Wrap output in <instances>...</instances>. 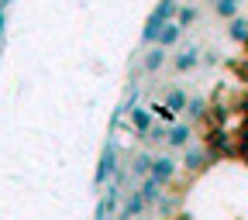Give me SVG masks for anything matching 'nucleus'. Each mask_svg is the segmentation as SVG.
Segmentation results:
<instances>
[{
    "mask_svg": "<svg viewBox=\"0 0 248 220\" xmlns=\"http://www.w3.org/2000/svg\"><path fill=\"white\" fill-rule=\"evenodd\" d=\"M179 7H183L179 0H159V4H155V11L148 14V21H145V31H141V45H155V42H159L162 28L176 21Z\"/></svg>",
    "mask_w": 248,
    "mask_h": 220,
    "instance_id": "1",
    "label": "nucleus"
},
{
    "mask_svg": "<svg viewBox=\"0 0 248 220\" xmlns=\"http://www.w3.org/2000/svg\"><path fill=\"white\" fill-rule=\"evenodd\" d=\"M114 172H117V148H114V141H107V145H104V155H100V165H97V176H93V182L104 186Z\"/></svg>",
    "mask_w": 248,
    "mask_h": 220,
    "instance_id": "2",
    "label": "nucleus"
},
{
    "mask_svg": "<svg viewBox=\"0 0 248 220\" xmlns=\"http://www.w3.org/2000/svg\"><path fill=\"white\" fill-rule=\"evenodd\" d=\"M176 169H179V165H176V159H169V155H159V159L152 162V179L166 186V182H172Z\"/></svg>",
    "mask_w": 248,
    "mask_h": 220,
    "instance_id": "3",
    "label": "nucleus"
},
{
    "mask_svg": "<svg viewBox=\"0 0 248 220\" xmlns=\"http://www.w3.org/2000/svg\"><path fill=\"white\" fill-rule=\"evenodd\" d=\"M162 66H166V48H162V45H152V48L145 52V59H141V69H145L148 76H155Z\"/></svg>",
    "mask_w": 248,
    "mask_h": 220,
    "instance_id": "4",
    "label": "nucleus"
},
{
    "mask_svg": "<svg viewBox=\"0 0 248 220\" xmlns=\"http://www.w3.org/2000/svg\"><path fill=\"white\" fill-rule=\"evenodd\" d=\"M128 117H131V128H135L138 134H145V138H148V131H152V110L135 103V107L128 110Z\"/></svg>",
    "mask_w": 248,
    "mask_h": 220,
    "instance_id": "5",
    "label": "nucleus"
},
{
    "mask_svg": "<svg viewBox=\"0 0 248 220\" xmlns=\"http://www.w3.org/2000/svg\"><path fill=\"white\" fill-rule=\"evenodd\" d=\"M197 66H200V48H197V45L183 48V52L176 55V73H190V69H197Z\"/></svg>",
    "mask_w": 248,
    "mask_h": 220,
    "instance_id": "6",
    "label": "nucleus"
},
{
    "mask_svg": "<svg viewBox=\"0 0 248 220\" xmlns=\"http://www.w3.org/2000/svg\"><path fill=\"white\" fill-rule=\"evenodd\" d=\"M145 206H148V203H145L141 190H138V193H128V196H124V206H121V213H117V217H124V220H131V217H138V213H141Z\"/></svg>",
    "mask_w": 248,
    "mask_h": 220,
    "instance_id": "7",
    "label": "nucleus"
},
{
    "mask_svg": "<svg viewBox=\"0 0 248 220\" xmlns=\"http://www.w3.org/2000/svg\"><path fill=\"white\" fill-rule=\"evenodd\" d=\"M183 31H186V28H183V24H176V21H172V24H166L155 45H162L166 52H169V48H176V45H179V38H183Z\"/></svg>",
    "mask_w": 248,
    "mask_h": 220,
    "instance_id": "8",
    "label": "nucleus"
},
{
    "mask_svg": "<svg viewBox=\"0 0 248 220\" xmlns=\"http://www.w3.org/2000/svg\"><path fill=\"white\" fill-rule=\"evenodd\" d=\"M207 162H210V159H207V151H200V148H186L183 169H186V172H200V169H203Z\"/></svg>",
    "mask_w": 248,
    "mask_h": 220,
    "instance_id": "9",
    "label": "nucleus"
},
{
    "mask_svg": "<svg viewBox=\"0 0 248 220\" xmlns=\"http://www.w3.org/2000/svg\"><path fill=\"white\" fill-rule=\"evenodd\" d=\"M190 138H193L190 124H172V128H169V145H172V148H186V145H190Z\"/></svg>",
    "mask_w": 248,
    "mask_h": 220,
    "instance_id": "10",
    "label": "nucleus"
},
{
    "mask_svg": "<svg viewBox=\"0 0 248 220\" xmlns=\"http://www.w3.org/2000/svg\"><path fill=\"white\" fill-rule=\"evenodd\" d=\"M210 4H214V14H217V17L234 21V17H238V7H241V0H210Z\"/></svg>",
    "mask_w": 248,
    "mask_h": 220,
    "instance_id": "11",
    "label": "nucleus"
},
{
    "mask_svg": "<svg viewBox=\"0 0 248 220\" xmlns=\"http://www.w3.org/2000/svg\"><path fill=\"white\" fill-rule=\"evenodd\" d=\"M141 196H145V203H162V182H155L152 176L141 182Z\"/></svg>",
    "mask_w": 248,
    "mask_h": 220,
    "instance_id": "12",
    "label": "nucleus"
},
{
    "mask_svg": "<svg viewBox=\"0 0 248 220\" xmlns=\"http://www.w3.org/2000/svg\"><path fill=\"white\" fill-rule=\"evenodd\" d=\"M152 155L148 151H141V155H135V165H131V176H138V179H148L152 176Z\"/></svg>",
    "mask_w": 248,
    "mask_h": 220,
    "instance_id": "13",
    "label": "nucleus"
},
{
    "mask_svg": "<svg viewBox=\"0 0 248 220\" xmlns=\"http://www.w3.org/2000/svg\"><path fill=\"white\" fill-rule=\"evenodd\" d=\"M186 103H190V97H186L183 89H169L166 93V107L172 110V114H179V110H186Z\"/></svg>",
    "mask_w": 248,
    "mask_h": 220,
    "instance_id": "14",
    "label": "nucleus"
},
{
    "mask_svg": "<svg viewBox=\"0 0 248 220\" xmlns=\"http://www.w3.org/2000/svg\"><path fill=\"white\" fill-rule=\"evenodd\" d=\"M228 35H231L234 42H248V17H234L231 28H228Z\"/></svg>",
    "mask_w": 248,
    "mask_h": 220,
    "instance_id": "15",
    "label": "nucleus"
},
{
    "mask_svg": "<svg viewBox=\"0 0 248 220\" xmlns=\"http://www.w3.org/2000/svg\"><path fill=\"white\" fill-rule=\"evenodd\" d=\"M193 21H197V7H193V4H183V7H179V14H176V24L190 28Z\"/></svg>",
    "mask_w": 248,
    "mask_h": 220,
    "instance_id": "16",
    "label": "nucleus"
},
{
    "mask_svg": "<svg viewBox=\"0 0 248 220\" xmlns=\"http://www.w3.org/2000/svg\"><path fill=\"white\" fill-rule=\"evenodd\" d=\"M186 114H190L193 120L203 117V114H207V100H203V97H190V103H186Z\"/></svg>",
    "mask_w": 248,
    "mask_h": 220,
    "instance_id": "17",
    "label": "nucleus"
},
{
    "mask_svg": "<svg viewBox=\"0 0 248 220\" xmlns=\"http://www.w3.org/2000/svg\"><path fill=\"white\" fill-rule=\"evenodd\" d=\"M148 110H152V117H159V120H166V124H169V120L176 117V114H172V110H169V107H166L162 100H159V103H148Z\"/></svg>",
    "mask_w": 248,
    "mask_h": 220,
    "instance_id": "18",
    "label": "nucleus"
},
{
    "mask_svg": "<svg viewBox=\"0 0 248 220\" xmlns=\"http://www.w3.org/2000/svg\"><path fill=\"white\" fill-rule=\"evenodd\" d=\"M110 213H114V210H110V203H107V196H104V200L97 203V220H110Z\"/></svg>",
    "mask_w": 248,
    "mask_h": 220,
    "instance_id": "19",
    "label": "nucleus"
},
{
    "mask_svg": "<svg viewBox=\"0 0 248 220\" xmlns=\"http://www.w3.org/2000/svg\"><path fill=\"white\" fill-rule=\"evenodd\" d=\"M162 138H166V141H169V128H152V131H148V138H145V141H162Z\"/></svg>",
    "mask_w": 248,
    "mask_h": 220,
    "instance_id": "20",
    "label": "nucleus"
},
{
    "mask_svg": "<svg viewBox=\"0 0 248 220\" xmlns=\"http://www.w3.org/2000/svg\"><path fill=\"white\" fill-rule=\"evenodd\" d=\"M14 4V0H0V35H4V24H7V7Z\"/></svg>",
    "mask_w": 248,
    "mask_h": 220,
    "instance_id": "21",
    "label": "nucleus"
},
{
    "mask_svg": "<svg viewBox=\"0 0 248 220\" xmlns=\"http://www.w3.org/2000/svg\"><path fill=\"white\" fill-rule=\"evenodd\" d=\"M172 210H176V203H172V200H162V213H166V217H169V213H172Z\"/></svg>",
    "mask_w": 248,
    "mask_h": 220,
    "instance_id": "22",
    "label": "nucleus"
}]
</instances>
